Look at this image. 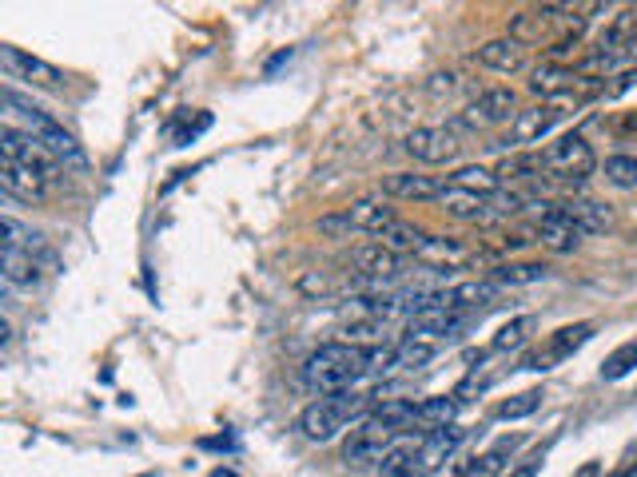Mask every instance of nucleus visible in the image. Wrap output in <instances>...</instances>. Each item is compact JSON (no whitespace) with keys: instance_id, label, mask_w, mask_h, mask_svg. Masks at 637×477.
<instances>
[{"instance_id":"obj_6","label":"nucleus","mask_w":637,"mask_h":477,"mask_svg":"<svg viewBox=\"0 0 637 477\" xmlns=\"http://www.w3.org/2000/svg\"><path fill=\"white\" fill-rule=\"evenodd\" d=\"M518 116V95L510 88H490L474 100V104L462 112V116L450 120L455 132H478V127H494V124H506V120Z\"/></svg>"},{"instance_id":"obj_40","label":"nucleus","mask_w":637,"mask_h":477,"mask_svg":"<svg viewBox=\"0 0 637 477\" xmlns=\"http://www.w3.org/2000/svg\"><path fill=\"white\" fill-rule=\"evenodd\" d=\"M212 477H239L235 469H227V466H220V469H212Z\"/></svg>"},{"instance_id":"obj_23","label":"nucleus","mask_w":637,"mask_h":477,"mask_svg":"<svg viewBox=\"0 0 637 477\" xmlns=\"http://www.w3.org/2000/svg\"><path fill=\"white\" fill-rule=\"evenodd\" d=\"M558 207L582 227V235H602V231H610V223H614L610 207L597 200H566V203H558Z\"/></svg>"},{"instance_id":"obj_11","label":"nucleus","mask_w":637,"mask_h":477,"mask_svg":"<svg viewBox=\"0 0 637 477\" xmlns=\"http://www.w3.org/2000/svg\"><path fill=\"white\" fill-rule=\"evenodd\" d=\"M590 339H594V322H573V327L554 330L550 342H546V350H534V354H526L522 371H550L554 362L570 359L573 350L585 347Z\"/></svg>"},{"instance_id":"obj_7","label":"nucleus","mask_w":637,"mask_h":477,"mask_svg":"<svg viewBox=\"0 0 637 477\" xmlns=\"http://www.w3.org/2000/svg\"><path fill=\"white\" fill-rule=\"evenodd\" d=\"M0 68L9 80H24L29 88H44V92H56L64 84V72L56 64L24 53V48H12V44H0Z\"/></svg>"},{"instance_id":"obj_2","label":"nucleus","mask_w":637,"mask_h":477,"mask_svg":"<svg viewBox=\"0 0 637 477\" xmlns=\"http://www.w3.org/2000/svg\"><path fill=\"white\" fill-rule=\"evenodd\" d=\"M4 107H9L12 120H21L29 136H36L44 148L60 159L64 168H72V171H85L88 168V156H85V148L76 144V136L64 124H56V120L48 116L44 107H36L32 100H24L16 88H4Z\"/></svg>"},{"instance_id":"obj_14","label":"nucleus","mask_w":637,"mask_h":477,"mask_svg":"<svg viewBox=\"0 0 637 477\" xmlns=\"http://www.w3.org/2000/svg\"><path fill=\"white\" fill-rule=\"evenodd\" d=\"M0 188L9 191L12 200H24V203H41L53 188V180L44 171L29 168V163H16V159H4L0 163Z\"/></svg>"},{"instance_id":"obj_18","label":"nucleus","mask_w":637,"mask_h":477,"mask_svg":"<svg viewBox=\"0 0 637 477\" xmlns=\"http://www.w3.org/2000/svg\"><path fill=\"white\" fill-rule=\"evenodd\" d=\"M382 191L394 195V200H411V203H438V195L446 191L443 180H431V175H414V171H394L382 180Z\"/></svg>"},{"instance_id":"obj_27","label":"nucleus","mask_w":637,"mask_h":477,"mask_svg":"<svg viewBox=\"0 0 637 477\" xmlns=\"http://www.w3.org/2000/svg\"><path fill=\"white\" fill-rule=\"evenodd\" d=\"M371 418H379V422H387V425H394L399 434H406L414 422H418V406L414 402H406V398H387V402H379L371 410Z\"/></svg>"},{"instance_id":"obj_32","label":"nucleus","mask_w":637,"mask_h":477,"mask_svg":"<svg viewBox=\"0 0 637 477\" xmlns=\"http://www.w3.org/2000/svg\"><path fill=\"white\" fill-rule=\"evenodd\" d=\"M435 359V347L431 342H399L394 347V362H391V371H418V366H426V362Z\"/></svg>"},{"instance_id":"obj_20","label":"nucleus","mask_w":637,"mask_h":477,"mask_svg":"<svg viewBox=\"0 0 637 477\" xmlns=\"http://www.w3.org/2000/svg\"><path fill=\"white\" fill-rule=\"evenodd\" d=\"M343 215H347L350 231H367V235H382L387 227H394V223H399V215H394L391 207H387V203H379V200L350 203Z\"/></svg>"},{"instance_id":"obj_25","label":"nucleus","mask_w":637,"mask_h":477,"mask_svg":"<svg viewBox=\"0 0 637 477\" xmlns=\"http://www.w3.org/2000/svg\"><path fill=\"white\" fill-rule=\"evenodd\" d=\"M573 68H566V64H541L538 72H534V80H530V92H538V95H570L573 92Z\"/></svg>"},{"instance_id":"obj_41","label":"nucleus","mask_w":637,"mask_h":477,"mask_svg":"<svg viewBox=\"0 0 637 477\" xmlns=\"http://www.w3.org/2000/svg\"><path fill=\"white\" fill-rule=\"evenodd\" d=\"M626 477H637V462H634V466H626Z\"/></svg>"},{"instance_id":"obj_10","label":"nucleus","mask_w":637,"mask_h":477,"mask_svg":"<svg viewBox=\"0 0 637 477\" xmlns=\"http://www.w3.org/2000/svg\"><path fill=\"white\" fill-rule=\"evenodd\" d=\"M566 120L562 104H534V107H518V116L510 120V148H526V144H538L541 136H550L554 127Z\"/></svg>"},{"instance_id":"obj_42","label":"nucleus","mask_w":637,"mask_h":477,"mask_svg":"<svg viewBox=\"0 0 637 477\" xmlns=\"http://www.w3.org/2000/svg\"><path fill=\"white\" fill-rule=\"evenodd\" d=\"M614 477H626V469H617V474Z\"/></svg>"},{"instance_id":"obj_13","label":"nucleus","mask_w":637,"mask_h":477,"mask_svg":"<svg viewBox=\"0 0 637 477\" xmlns=\"http://www.w3.org/2000/svg\"><path fill=\"white\" fill-rule=\"evenodd\" d=\"M467 425H438V430H426L423 438H418V462H423L426 474H435V469H443L450 457L458 454V445L467 442Z\"/></svg>"},{"instance_id":"obj_34","label":"nucleus","mask_w":637,"mask_h":477,"mask_svg":"<svg viewBox=\"0 0 637 477\" xmlns=\"http://www.w3.org/2000/svg\"><path fill=\"white\" fill-rule=\"evenodd\" d=\"M455 413H458V398H426V402H418V422L431 425V430L450 425Z\"/></svg>"},{"instance_id":"obj_38","label":"nucleus","mask_w":637,"mask_h":477,"mask_svg":"<svg viewBox=\"0 0 637 477\" xmlns=\"http://www.w3.org/2000/svg\"><path fill=\"white\" fill-rule=\"evenodd\" d=\"M538 466H541V454L538 457H526L518 469H510L506 477H538Z\"/></svg>"},{"instance_id":"obj_19","label":"nucleus","mask_w":637,"mask_h":477,"mask_svg":"<svg viewBox=\"0 0 637 477\" xmlns=\"http://www.w3.org/2000/svg\"><path fill=\"white\" fill-rule=\"evenodd\" d=\"M474 60L490 72H522L526 68V44H518L514 36H499V41H487L482 48L474 53Z\"/></svg>"},{"instance_id":"obj_33","label":"nucleus","mask_w":637,"mask_h":477,"mask_svg":"<svg viewBox=\"0 0 637 477\" xmlns=\"http://www.w3.org/2000/svg\"><path fill=\"white\" fill-rule=\"evenodd\" d=\"M629 371H637V339L622 342V347L610 354V359L602 362V382H617L626 378Z\"/></svg>"},{"instance_id":"obj_31","label":"nucleus","mask_w":637,"mask_h":477,"mask_svg":"<svg viewBox=\"0 0 637 477\" xmlns=\"http://www.w3.org/2000/svg\"><path fill=\"white\" fill-rule=\"evenodd\" d=\"M450 188H462V191H478V195H494L502 188L499 171H487V168H458L450 175Z\"/></svg>"},{"instance_id":"obj_29","label":"nucleus","mask_w":637,"mask_h":477,"mask_svg":"<svg viewBox=\"0 0 637 477\" xmlns=\"http://www.w3.org/2000/svg\"><path fill=\"white\" fill-rule=\"evenodd\" d=\"M546 275H550L546 263H506V266H494L490 279L499 286H526V283H541Z\"/></svg>"},{"instance_id":"obj_24","label":"nucleus","mask_w":637,"mask_h":477,"mask_svg":"<svg viewBox=\"0 0 637 477\" xmlns=\"http://www.w3.org/2000/svg\"><path fill=\"white\" fill-rule=\"evenodd\" d=\"M518 445H522V438H518V434L499 438V442L490 445L487 454L470 462V477H499V474H502V466H506L510 457L518 454Z\"/></svg>"},{"instance_id":"obj_26","label":"nucleus","mask_w":637,"mask_h":477,"mask_svg":"<svg viewBox=\"0 0 637 477\" xmlns=\"http://www.w3.org/2000/svg\"><path fill=\"white\" fill-rule=\"evenodd\" d=\"M382 477H426L423 462H418V442L394 445L391 454L382 457Z\"/></svg>"},{"instance_id":"obj_36","label":"nucleus","mask_w":637,"mask_h":477,"mask_svg":"<svg viewBox=\"0 0 637 477\" xmlns=\"http://www.w3.org/2000/svg\"><path fill=\"white\" fill-rule=\"evenodd\" d=\"M605 180L614 188H637V159L634 156H610L605 159Z\"/></svg>"},{"instance_id":"obj_30","label":"nucleus","mask_w":637,"mask_h":477,"mask_svg":"<svg viewBox=\"0 0 637 477\" xmlns=\"http://www.w3.org/2000/svg\"><path fill=\"white\" fill-rule=\"evenodd\" d=\"M379 243L391 247V251H399V254H403V251L418 254V251H423V243H426V235L418 231V227H411V223L399 219L394 227H387V231L379 235Z\"/></svg>"},{"instance_id":"obj_43","label":"nucleus","mask_w":637,"mask_h":477,"mask_svg":"<svg viewBox=\"0 0 637 477\" xmlns=\"http://www.w3.org/2000/svg\"><path fill=\"white\" fill-rule=\"evenodd\" d=\"M136 477H156V474H136Z\"/></svg>"},{"instance_id":"obj_8","label":"nucleus","mask_w":637,"mask_h":477,"mask_svg":"<svg viewBox=\"0 0 637 477\" xmlns=\"http://www.w3.org/2000/svg\"><path fill=\"white\" fill-rule=\"evenodd\" d=\"M0 148H4V159H16V163H29V168L44 171L48 180H60V159L53 156V151L44 148L41 139L29 136V132H21L16 124H4L0 127Z\"/></svg>"},{"instance_id":"obj_15","label":"nucleus","mask_w":637,"mask_h":477,"mask_svg":"<svg viewBox=\"0 0 637 477\" xmlns=\"http://www.w3.org/2000/svg\"><path fill=\"white\" fill-rule=\"evenodd\" d=\"M494 295H499V283L494 279H470V283H455L446 286V291H438L431 307H446L458 315V310L487 307V303H494Z\"/></svg>"},{"instance_id":"obj_12","label":"nucleus","mask_w":637,"mask_h":477,"mask_svg":"<svg viewBox=\"0 0 637 477\" xmlns=\"http://www.w3.org/2000/svg\"><path fill=\"white\" fill-rule=\"evenodd\" d=\"M538 243H546L550 251H558V254H570V251H578V243H582V227H578V223H573L570 215L558 207V203H541Z\"/></svg>"},{"instance_id":"obj_4","label":"nucleus","mask_w":637,"mask_h":477,"mask_svg":"<svg viewBox=\"0 0 637 477\" xmlns=\"http://www.w3.org/2000/svg\"><path fill=\"white\" fill-rule=\"evenodd\" d=\"M597 168V156L594 148L585 144V136L570 132V136L554 139L550 148L541 151V175H550V180H562V183H582L590 180Z\"/></svg>"},{"instance_id":"obj_3","label":"nucleus","mask_w":637,"mask_h":477,"mask_svg":"<svg viewBox=\"0 0 637 477\" xmlns=\"http://www.w3.org/2000/svg\"><path fill=\"white\" fill-rule=\"evenodd\" d=\"M367 410H375L371 394H355V390L323 394V398H315L308 410L299 413V430H303L308 442H331L339 430H347V422L362 418Z\"/></svg>"},{"instance_id":"obj_5","label":"nucleus","mask_w":637,"mask_h":477,"mask_svg":"<svg viewBox=\"0 0 637 477\" xmlns=\"http://www.w3.org/2000/svg\"><path fill=\"white\" fill-rule=\"evenodd\" d=\"M399 430L387 422H379V418H362L355 430L347 434V442H343V462H350V466H367V462H382V457L391 454V445L399 442Z\"/></svg>"},{"instance_id":"obj_39","label":"nucleus","mask_w":637,"mask_h":477,"mask_svg":"<svg viewBox=\"0 0 637 477\" xmlns=\"http://www.w3.org/2000/svg\"><path fill=\"white\" fill-rule=\"evenodd\" d=\"M597 474H602V466H597V462H585V466L578 469L573 477H597Z\"/></svg>"},{"instance_id":"obj_28","label":"nucleus","mask_w":637,"mask_h":477,"mask_svg":"<svg viewBox=\"0 0 637 477\" xmlns=\"http://www.w3.org/2000/svg\"><path fill=\"white\" fill-rule=\"evenodd\" d=\"M538 330V318L534 315H518V318H510L506 327L494 334V350L499 354H506V350H518V347H526L530 342V334Z\"/></svg>"},{"instance_id":"obj_37","label":"nucleus","mask_w":637,"mask_h":477,"mask_svg":"<svg viewBox=\"0 0 637 477\" xmlns=\"http://www.w3.org/2000/svg\"><path fill=\"white\" fill-rule=\"evenodd\" d=\"M510 36H514V41L518 44H530V41H538L541 36V16L538 12H522V16H514V24H510Z\"/></svg>"},{"instance_id":"obj_35","label":"nucleus","mask_w":637,"mask_h":477,"mask_svg":"<svg viewBox=\"0 0 637 477\" xmlns=\"http://www.w3.org/2000/svg\"><path fill=\"white\" fill-rule=\"evenodd\" d=\"M538 406H541V390H522L499 406V418L502 422H522V418H530Z\"/></svg>"},{"instance_id":"obj_22","label":"nucleus","mask_w":637,"mask_h":477,"mask_svg":"<svg viewBox=\"0 0 637 477\" xmlns=\"http://www.w3.org/2000/svg\"><path fill=\"white\" fill-rule=\"evenodd\" d=\"M490 195H478V191H462V188H450L438 195L446 215H455V219H490Z\"/></svg>"},{"instance_id":"obj_17","label":"nucleus","mask_w":637,"mask_h":477,"mask_svg":"<svg viewBox=\"0 0 637 477\" xmlns=\"http://www.w3.org/2000/svg\"><path fill=\"white\" fill-rule=\"evenodd\" d=\"M418 263H426V271H458V266L474 263V251L458 239H438V235H426L423 251L414 254Z\"/></svg>"},{"instance_id":"obj_21","label":"nucleus","mask_w":637,"mask_h":477,"mask_svg":"<svg viewBox=\"0 0 637 477\" xmlns=\"http://www.w3.org/2000/svg\"><path fill=\"white\" fill-rule=\"evenodd\" d=\"M462 327V315H455V310L446 307H426L418 310V315H411V334L406 339H443V334H455V330Z\"/></svg>"},{"instance_id":"obj_16","label":"nucleus","mask_w":637,"mask_h":477,"mask_svg":"<svg viewBox=\"0 0 637 477\" xmlns=\"http://www.w3.org/2000/svg\"><path fill=\"white\" fill-rule=\"evenodd\" d=\"M350 266H355L362 279H375V283H382V279H394L399 271H403V259H399V251H391V247L362 243V247H355V251H350Z\"/></svg>"},{"instance_id":"obj_1","label":"nucleus","mask_w":637,"mask_h":477,"mask_svg":"<svg viewBox=\"0 0 637 477\" xmlns=\"http://www.w3.org/2000/svg\"><path fill=\"white\" fill-rule=\"evenodd\" d=\"M362 374H371V350L355 342H327L303 362V382L318 394H347Z\"/></svg>"},{"instance_id":"obj_9","label":"nucleus","mask_w":637,"mask_h":477,"mask_svg":"<svg viewBox=\"0 0 637 477\" xmlns=\"http://www.w3.org/2000/svg\"><path fill=\"white\" fill-rule=\"evenodd\" d=\"M403 148L411 151L418 163H426V168H443V163H450V159L458 156V132L450 124L446 127H414L411 136L403 139Z\"/></svg>"}]
</instances>
